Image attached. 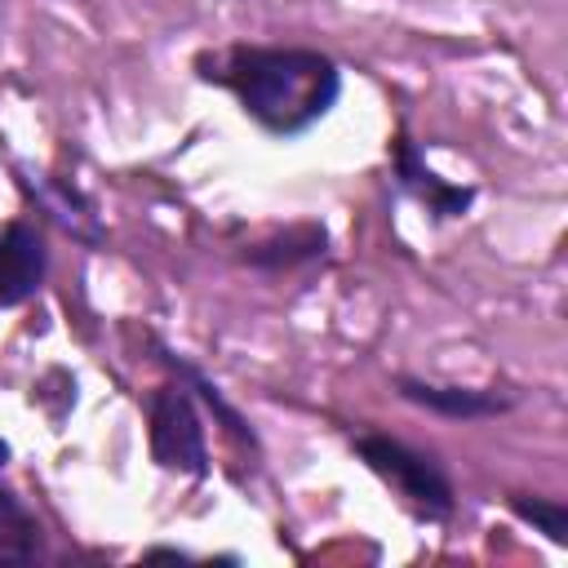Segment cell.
<instances>
[{
    "label": "cell",
    "mask_w": 568,
    "mask_h": 568,
    "mask_svg": "<svg viewBox=\"0 0 568 568\" xmlns=\"http://www.w3.org/2000/svg\"><path fill=\"white\" fill-rule=\"evenodd\" d=\"M315 253H324V231L320 226H302V231H293V235H284V240H271V244H257L253 253H248V262H257V266H288V262H297V257H315Z\"/></svg>",
    "instance_id": "obj_9"
},
{
    "label": "cell",
    "mask_w": 568,
    "mask_h": 568,
    "mask_svg": "<svg viewBox=\"0 0 568 568\" xmlns=\"http://www.w3.org/2000/svg\"><path fill=\"white\" fill-rule=\"evenodd\" d=\"M399 395L430 408V413H444V417H488V413H501L510 399L497 395V390H462V386H426V382H413V377H399Z\"/></svg>",
    "instance_id": "obj_6"
},
{
    "label": "cell",
    "mask_w": 568,
    "mask_h": 568,
    "mask_svg": "<svg viewBox=\"0 0 568 568\" xmlns=\"http://www.w3.org/2000/svg\"><path fill=\"white\" fill-rule=\"evenodd\" d=\"M510 510L519 519H528L537 532H546L555 546L568 541V510L559 501H541V497H510Z\"/></svg>",
    "instance_id": "obj_10"
},
{
    "label": "cell",
    "mask_w": 568,
    "mask_h": 568,
    "mask_svg": "<svg viewBox=\"0 0 568 568\" xmlns=\"http://www.w3.org/2000/svg\"><path fill=\"white\" fill-rule=\"evenodd\" d=\"M44 240L27 222H9L0 231V306H22L44 284Z\"/></svg>",
    "instance_id": "obj_4"
},
{
    "label": "cell",
    "mask_w": 568,
    "mask_h": 568,
    "mask_svg": "<svg viewBox=\"0 0 568 568\" xmlns=\"http://www.w3.org/2000/svg\"><path fill=\"white\" fill-rule=\"evenodd\" d=\"M4 457H9V448H4V444H0V466H4Z\"/></svg>",
    "instance_id": "obj_11"
},
{
    "label": "cell",
    "mask_w": 568,
    "mask_h": 568,
    "mask_svg": "<svg viewBox=\"0 0 568 568\" xmlns=\"http://www.w3.org/2000/svg\"><path fill=\"white\" fill-rule=\"evenodd\" d=\"M40 546L44 537H40L36 515L0 484V564H31L40 559Z\"/></svg>",
    "instance_id": "obj_7"
},
{
    "label": "cell",
    "mask_w": 568,
    "mask_h": 568,
    "mask_svg": "<svg viewBox=\"0 0 568 568\" xmlns=\"http://www.w3.org/2000/svg\"><path fill=\"white\" fill-rule=\"evenodd\" d=\"M146 422H151V457L164 470H182L195 479L209 470L204 426L186 386H155L146 395Z\"/></svg>",
    "instance_id": "obj_3"
},
{
    "label": "cell",
    "mask_w": 568,
    "mask_h": 568,
    "mask_svg": "<svg viewBox=\"0 0 568 568\" xmlns=\"http://www.w3.org/2000/svg\"><path fill=\"white\" fill-rule=\"evenodd\" d=\"M355 453H359V462L373 475H382L399 493V501L413 515H422V519H448L453 488H448V475L426 453H413L408 444H399L390 435H359L355 439Z\"/></svg>",
    "instance_id": "obj_2"
},
{
    "label": "cell",
    "mask_w": 568,
    "mask_h": 568,
    "mask_svg": "<svg viewBox=\"0 0 568 568\" xmlns=\"http://www.w3.org/2000/svg\"><path fill=\"white\" fill-rule=\"evenodd\" d=\"M395 173H399V186L426 204L430 217H462V213L470 209V200H475L470 186H448V182H439V178L417 160V151H413L408 138L395 142Z\"/></svg>",
    "instance_id": "obj_5"
},
{
    "label": "cell",
    "mask_w": 568,
    "mask_h": 568,
    "mask_svg": "<svg viewBox=\"0 0 568 568\" xmlns=\"http://www.w3.org/2000/svg\"><path fill=\"white\" fill-rule=\"evenodd\" d=\"M164 364H169V368H173V373H178V377H182L191 390H200V399H204V404H209V408H213V413L226 422V430H231V435H240V439H248V444H253V430L244 426V417H240V413H235V408L222 399V390H217V386H213V382H209V377H204L195 364H186V359H178V355H169V351H164Z\"/></svg>",
    "instance_id": "obj_8"
},
{
    "label": "cell",
    "mask_w": 568,
    "mask_h": 568,
    "mask_svg": "<svg viewBox=\"0 0 568 568\" xmlns=\"http://www.w3.org/2000/svg\"><path fill=\"white\" fill-rule=\"evenodd\" d=\"M204 75L226 84L240 106L280 138L320 124L342 93L333 58L315 49H231L226 58H217V71Z\"/></svg>",
    "instance_id": "obj_1"
}]
</instances>
